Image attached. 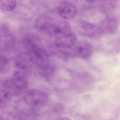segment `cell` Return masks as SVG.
I'll return each instance as SVG.
<instances>
[{
	"label": "cell",
	"instance_id": "cell-11",
	"mask_svg": "<svg viewBox=\"0 0 120 120\" xmlns=\"http://www.w3.org/2000/svg\"><path fill=\"white\" fill-rule=\"evenodd\" d=\"M100 27L104 34H114L117 30L118 27L117 20L114 17H107L101 22Z\"/></svg>",
	"mask_w": 120,
	"mask_h": 120
},
{
	"label": "cell",
	"instance_id": "cell-4",
	"mask_svg": "<svg viewBox=\"0 0 120 120\" xmlns=\"http://www.w3.org/2000/svg\"><path fill=\"white\" fill-rule=\"evenodd\" d=\"M28 53L31 63L38 67L48 64L49 54L45 50L40 46L34 48Z\"/></svg>",
	"mask_w": 120,
	"mask_h": 120
},
{
	"label": "cell",
	"instance_id": "cell-7",
	"mask_svg": "<svg viewBox=\"0 0 120 120\" xmlns=\"http://www.w3.org/2000/svg\"><path fill=\"white\" fill-rule=\"evenodd\" d=\"M54 22L49 17L41 15L35 19L34 26L37 30L41 33L50 36Z\"/></svg>",
	"mask_w": 120,
	"mask_h": 120
},
{
	"label": "cell",
	"instance_id": "cell-1",
	"mask_svg": "<svg viewBox=\"0 0 120 120\" xmlns=\"http://www.w3.org/2000/svg\"><path fill=\"white\" fill-rule=\"evenodd\" d=\"M27 86L28 82L24 71L18 70L11 79L3 82L1 89L6 90L12 96L24 91Z\"/></svg>",
	"mask_w": 120,
	"mask_h": 120
},
{
	"label": "cell",
	"instance_id": "cell-16",
	"mask_svg": "<svg viewBox=\"0 0 120 120\" xmlns=\"http://www.w3.org/2000/svg\"><path fill=\"white\" fill-rule=\"evenodd\" d=\"M9 61L7 57L4 55H0V69L1 73L6 72L8 68Z\"/></svg>",
	"mask_w": 120,
	"mask_h": 120
},
{
	"label": "cell",
	"instance_id": "cell-10",
	"mask_svg": "<svg viewBox=\"0 0 120 120\" xmlns=\"http://www.w3.org/2000/svg\"><path fill=\"white\" fill-rule=\"evenodd\" d=\"M71 32V26L69 22L66 21H60L54 23L50 36L55 38Z\"/></svg>",
	"mask_w": 120,
	"mask_h": 120
},
{
	"label": "cell",
	"instance_id": "cell-5",
	"mask_svg": "<svg viewBox=\"0 0 120 120\" xmlns=\"http://www.w3.org/2000/svg\"><path fill=\"white\" fill-rule=\"evenodd\" d=\"M71 48V52H68L69 54L83 59L90 57L92 52V45L90 43L85 41L76 42Z\"/></svg>",
	"mask_w": 120,
	"mask_h": 120
},
{
	"label": "cell",
	"instance_id": "cell-9",
	"mask_svg": "<svg viewBox=\"0 0 120 120\" xmlns=\"http://www.w3.org/2000/svg\"><path fill=\"white\" fill-rule=\"evenodd\" d=\"M1 50L6 51L11 49L14 45V37L9 28L6 26L1 27L0 30Z\"/></svg>",
	"mask_w": 120,
	"mask_h": 120
},
{
	"label": "cell",
	"instance_id": "cell-15",
	"mask_svg": "<svg viewBox=\"0 0 120 120\" xmlns=\"http://www.w3.org/2000/svg\"><path fill=\"white\" fill-rule=\"evenodd\" d=\"M16 0H0V9L5 12L10 11L14 9L16 6Z\"/></svg>",
	"mask_w": 120,
	"mask_h": 120
},
{
	"label": "cell",
	"instance_id": "cell-3",
	"mask_svg": "<svg viewBox=\"0 0 120 120\" xmlns=\"http://www.w3.org/2000/svg\"><path fill=\"white\" fill-rule=\"evenodd\" d=\"M47 94L42 90H33L27 92L24 97L26 104L34 108H39L44 106L48 101Z\"/></svg>",
	"mask_w": 120,
	"mask_h": 120
},
{
	"label": "cell",
	"instance_id": "cell-13",
	"mask_svg": "<svg viewBox=\"0 0 120 120\" xmlns=\"http://www.w3.org/2000/svg\"><path fill=\"white\" fill-rule=\"evenodd\" d=\"M31 62L27 60L26 58L23 57H19L15 59V66L18 69L24 71H26L31 67Z\"/></svg>",
	"mask_w": 120,
	"mask_h": 120
},
{
	"label": "cell",
	"instance_id": "cell-6",
	"mask_svg": "<svg viewBox=\"0 0 120 120\" xmlns=\"http://www.w3.org/2000/svg\"><path fill=\"white\" fill-rule=\"evenodd\" d=\"M57 12L60 17L66 20H72L77 14V8L73 3L70 2L62 3L58 7Z\"/></svg>",
	"mask_w": 120,
	"mask_h": 120
},
{
	"label": "cell",
	"instance_id": "cell-17",
	"mask_svg": "<svg viewBox=\"0 0 120 120\" xmlns=\"http://www.w3.org/2000/svg\"></svg>",
	"mask_w": 120,
	"mask_h": 120
},
{
	"label": "cell",
	"instance_id": "cell-2",
	"mask_svg": "<svg viewBox=\"0 0 120 120\" xmlns=\"http://www.w3.org/2000/svg\"><path fill=\"white\" fill-rule=\"evenodd\" d=\"M76 28L81 35L92 40H99L104 34L100 26L85 21L79 22Z\"/></svg>",
	"mask_w": 120,
	"mask_h": 120
},
{
	"label": "cell",
	"instance_id": "cell-14",
	"mask_svg": "<svg viewBox=\"0 0 120 120\" xmlns=\"http://www.w3.org/2000/svg\"><path fill=\"white\" fill-rule=\"evenodd\" d=\"M40 73L43 77L47 80L52 78L54 73L55 69L53 66L47 64L39 67Z\"/></svg>",
	"mask_w": 120,
	"mask_h": 120
},
{
	"label": "cell",
	"instance_id": "cell-8",
	"mask_svg": "<svg viewBox=\"0 0 120 120\" xmlns=\"http://www.w3.org/2000/svg\"><path fill=\"white\" fill-rule=\"evenodd\" d=\"M76 41V36L71 32L55 37V45L61 49H69L74 45Z\"/></svg>",
	"mask_w": 120,
	"mask_h": 120
},
{
	"label": "cell",
	"instance_id": "cell-12",
	"mask_svg": "<svg viewBox=\"0 0 120 120\" xmlns=\"http://www.w3.org/2000/svg\"><path fill=\"white\" fill-rule=\"evenodd\" d=\"M40 39L38 37L34 35L27 36L24 39L23 45L28 53L32 49L39 46Z\"/></svg>",
	"mask_w": 120,
	"mask_h": 120
}]
</instances>
